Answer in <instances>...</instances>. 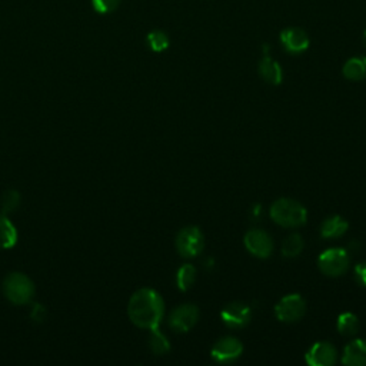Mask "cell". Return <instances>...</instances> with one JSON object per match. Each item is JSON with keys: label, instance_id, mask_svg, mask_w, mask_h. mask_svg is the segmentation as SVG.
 I'll list each match as a JSON object with an SVG mask.
<instances>
[{"label": "cell", "instance_id": "obj_16", "mask_svg": "<svg viewBox=\"0 0 366 366\" xmlns=\"http://www.w3.org/2000/svg\"><path fill=\"white\" fill-rule=\"evenodd\" d=\"M17 242V230L6 215H0V248L10 249Z\"/></svg>", "mask_w": 366, "mask_h": 366}, {"label": "cell", "instance_id": "obj_21", "mask_svg": "<svg viewBox=\"0 0 366 366\" xmlns=\"http://www.w3.org/2000/svg\"><path fill=\"white\" fill-rule=\"evenodd\" d=\"M303 249V239L302 236L298 233H294L288 236L283 245H282V255L286 256V258H297V256L301 255Z\"/></svg>", "mask_w": 366, "mask_h": 366}, {"label": "cell", "instance_id": "obj_19", "mask_svg": "<svg viewBox=\"0 0 366 366\" xmlns=\"http://www.w3.org/2000/svg\"><path fill=\"white\" fill-rule=\"evenodd\" d=\"M336 326H338V331L342 335L352 336V335H356L359 331V319L356 318V315L351 312H345L339 315Z\"/></svg>", "mask_w": 366, "mask_h": 366}, {"label": "cell", "instance_id": "obj_23", "mask_svg": "<svg viewBox=\"0 0 366 366\" xmlns=\"http://www.w3.org/2000/svg\"><path fill=\"white\" fill-rule=\"evenodd\" d=\"M21 204V195L16 191H8L3 193L2 199H0V205H2L3 215L13 212Z\"/></svg>", "mask_w": 366, "mask_h": 366}, {"label": "cell", "instance_id": "obj_3", "mask_svg": "<svg viewBox=\"0 0 366 366\" xmlns=\"http://www.w3.org/2000/svg\"><path fill=\"white\" fill-rule=\"evenodd\" d=\"M3 290L6 298L14 305H26L34 295L33 282L23 273H9L5 282Z\"/></svg>", "mask_w": 366, "mask_h": 366}, {"label": "cell", "instance_id": "obj_4", "mask_svg": "<svg viewBox=\"0 0 366 366\" xmlns=\"http://www.w3.org/2000/svg\"><path fill=\"white\" fill-rule=\"evenodd\" d=\"M319 269L327 277H342L349 268V255L342 248H331L321 253L318 259Z\"/></svg>", "mask_w": 366, "mask_h": 366}, {"label": "cell", "instance_id": "obj_9", "mask_svg": "<svg viewBox=\"0 0 366 366\" xmlns=\"http://www.w3.org/2000/svg\"><path fill=\"white\" fill-rule=\"evenodd\" d=\"M245 246L253 256L262 259L268 258L273 252L272 237L261 229H252L245 235Z\"/></svg>", "mask_w": 366, "mask_h": 366}, {"label": "cell", "instance_id": "obj_17", "mask_svg": "<svg viewBox=\"0 0 366 366\" xmlns=\"http://www.w3.org/2000/svg\"><path fill=\"white\" fill-rule=\"evenodd\" d=\"M343 76L349 80H363L366 78V58L356 56L343 66Z\"/></svg>", "mask_w": 366, "mask_h": 366}, {"label": "cell", "instance_id": "obj_7", "mask_svg": "<svg viewBox=\"0 0 366 366\" xmlns=\"http://www.w3.org/2000/svg\"><path fill=\"white\" fill-rule=\"evenodd\" d=\"M199 319V309L196 305L185 303L175 308L169 315V326L175 332H188Z\"/></svg>", "mask_w": 366, "mask_h": 366}, {"label": "cell", "instance_id": "obj_15", "mask_svg": "<svg viewBox=\"0 0 366 366\" xmlns=\"http://www.w3.org/2000/svg\"><path fill=\"white\" fill-rule=\"evenodd\" d=\"M347 222L341 216H331L326 221H323L321 226V236L325 239H334V237H341L347 230Z\"/></svg>", "mask_w": 366, "mask_h": 366}, {"label": "cell", "instance_id": "obj_20", "mask_svg": "<svg viewBox=\"0 0 366 366\" xmlns=\"http://www.w3.org/2000/svg\"><path fill=\"white\" fill-rule=\"evenodd\" d=\"M149 346H151L152 352L156 355H164V354H168L171 349V343H169L168 338L159 331V327L151 329Z\"/></svg>", "mask_w": 366, "mask_h": 366}, {"label": "cell", "instance_id": "obj_25", "mask_svg": "<svg viewBox=\"0 0 366 366\" xmlns=\"http://www.w3.org/2000/svg\"><path fill=\"white\" fill-rule=\"evenodd\" d=\"M355 279L360 286L366 288V262H360L355 266Z\"/></svg>", "mask_w": 366, "mask_h": 366}, {"label": "cell", "instance_id": "obj_22", "mask_svg": "<svg viewBox=\"0 0 366 366\" xmlns=\"http://www.w3.org/2000/svg\"><path fill=\"white\" fill-rule=\"evenodd\" d=\"M148 43L153 52H163L169 47L168 34L162 30H153L148 34Z\"/></svg>", "mask_w": 366, "mask_h": 366}, {"label": "cell", "instance_id": "obj_1", "mask_svg": "<svg viewBox=\"0 0 366 366\" xmlns=\"http://www.w3.org/2000/svg\"><path fill=\"white\" fill-rule=\"evenodd\" d=\"M164 314V303L156 290L143 288L136 290L127 305V315L131 321L143 329L159 327Z\"/></svg>", "mask_w": 366, "mask_h": 366}, {"label": "cell", "instance_id": "obj_2", "mask_svg": "<svg viewBox=\"0 0 366 366\" xmlns=\"http://www.w3.org/2000/svg\"><path fill=\"white\" fill-rule=\"evenodd\" d=\"M270 217L283 228H298L306 224L308 212L294 199H278L270 208Z\"/></svg>", "mask_w": 366, "mask_h": 366}, {"label": "cell", "instance_id": "obj_5", "mask_svg": "<svg viewBox=\"0 0 366 366\" xmlns=\"http://www.w3.org/2000/svg\"><path fill=\"white\" fill-rule=\"evenodd\" d=\"M205 237L196 226H189L182 229L176 237V248L183 258H195L204 250Z\"/></svg>", "mask_w": 366, "mask_h": 366}, {"label": "cell", "instance_id": "obj_27", "mask_svg": "<svg viewBox=\"0 0 366 366\" xmlns=\"http://www.w3.org/2000/svg\"><path fill=\"white\" fill-rule=\"evenodd\" d=\"M363 42H365V46H366V32L363 33Z\"/></svg>", "mask_w": 366, "mask_h": 366}, {"label": "cell", "instance_id": "obj_26", "mask_svg": "<svg viewBox=\"0 0 366 366\" xmlns=\"http://www.w3.org/2000/svg\"><path fill=\"white\" fill-rule=\"evenodd\" d=\"M30 316L33 321L36 322H42L46 316V309L41 305V303H34L32 306V312H30Z\"/></svg>", "mask_w": 366, "mask_h": 366}, {"label": "cell", "instance_id": "obj_18", "mask_svg": "<svg viewBox=\"0 0 366 366\" xmlns=\"http://www.w3.org/2000/svg\"><path fill=\"white\" fill-rule=\"evenodd\" d=\"M195 281H196V269L192 265L186 263L179 268L176 273V285L182 292L189 290L193 286Z\"/></svg>", "mask_w": 366, "mask_h": 366}, {"label": "cell", "instance_id": "obj_24", "mask_svg": "<svg viewBox=\"0 0 366 366\" xmlns=\"http://www.w3.org/2000/svg\"><path fill=\"white\" fill-rule=\"evenodd\" d=\"M119 5L120 0H92V6L100 14L112 13L119 8Z\"/></svg>", "mask_w": 366, "mask_h": 366}, {"label": "cell", "instance_id": "obj_12", "mask_svg": "<svg viewBox=\"0 0 366 366\" xmlns=\"http://www.w3.org/2000/svg\"><path fill=\"white\" fill-rule=\"evenodd\" d=\"M281 42L286 52L299 54L309 47V38L305 30L299 28H288L281 33Z\"/></svg>", "mask_w": 366, "mask_h": 366}, {"label": "cell", "instance_id": "obj_13", "mask_svg": "<svg viewBox=\"0 0 366 366\" xmlns=\"http://www.w3.org/2000/svg\"><path fill=\"white\" fill-rule=\"evenodd\" d=\"M342 363L349 366H366V341L356 339L345 347Z\"/></svg>", "mask_w": 366, "mask_h": 366}, {"label": "cell", "instance_id": "obj_11", "mask_svg": "<svg viewBox=\"0 0 366 366\" xmlns=\"http://www.w3.org/2000/svg\"><path fill=\"white\" fill-rule=\"evenodd\" d=\"M221 318L229 327H244L252 318V310L242 302H232L222 309Z\"/></svg>", "mask_w": 366, "mask_h": 366}, {"label": "cell", "instance_id": "obj_6", "mask_svg": "<svg viewBox=\"0 0 366 366\" xmlns=\"http://www.w3.org/2000/svg\"><path fill=\"white\" fill-rule=\"evenodd\" d=\"M306 310V303L303 298L298 294H290L283 297L277 306H274V315L281 321L286 323H292L299 321Z\"/></svg>", "mask_w": 366, "mask_h": 366}, {"label": "cell", "instance_id": "obj_14", "mask_svg": "<svg viewBox=\"0 0 366 366\" xmlns=\"http://www.w3.org/2000/svg\"><path fill=\"white\" fill-rule=\"evenodd\" d=\"M261 76L270 85H281L283 79V72L281 65L269 56H265L259 63Z\"/></svg>", "mask_w": 366, "mask_h": 366}, {"label": "cell", "instance_id": "obj_8", "mask_svg": "<svg viewBox=\"0 0 366 366\" xmlns=\"http://www.w3.org/2000/svg\"><path fill=\"white\" fill-rule=\"evenodd\" d=\"M242 351L244 346L239 339L233 336H225L215 343L211 355L219 363H230L242 355Z\"/></svg>", "mask_w": 366, "mask_h": 366}, {"label": "cell", "instance_id": "obj_10", "mask_svg": "<svg viewBox=\"0 0 366 366\" xmlns=\"http://www.w3.org/2000/svg\"><path fill=\"white\" fill-rule=\"evenodd\" d=\"M305 359L310 366H332L338 359V351L332 343L316 342L310 346Z\"/></svg>", "mask_w": 366, "mask_h": 366}]
</instances>
